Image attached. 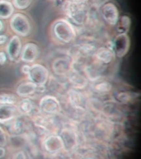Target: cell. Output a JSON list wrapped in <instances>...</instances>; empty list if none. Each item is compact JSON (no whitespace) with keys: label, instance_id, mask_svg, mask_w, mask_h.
I'll return each instance as SVG.
<instances>
[{"label":"cell","instance_id":"1","mask_svg":"<svg viewBox=\"0 0 141 159\" xmlns=\"http://www.w3.org/2000/svg\"><path fill=\"white\" fill-rule=\"evenodd\" d=\"M51 32L57 41L62 43H70L76 37L75 28L69 20L60 18L56 20L51 27Z\"/></svg>","mask_w":141,"mask_h":159},{"label":"cell","instance_id":"2","mask_svg":"<svg viewBox=\"0 0 141 159\" xmlns=\"http://www.w3.org/2000/svg\"><path fill=\"white\" fill-rule=\"evenodd\" d=\"M10 29L18 37H27L31 34L32 29V23L28 17L23 13L16 12L10 17Z\"/></svg>","mask_w":141,"mask_h":159},{"label":"cell","instance_id":"3","mask_svg":"<svg viewBox=\"0 0 141 159\" xmlns=\"http://www.w3.org/2000/svg\"><path fill=\"white\" fill-rule=\"evenodd\" d=\"M27 75L29 81L33 82L38 85H45L49 77V70L46 67L37 63L31 66L29 72Z\"/></svg>","mask_w":141,"mask_h":159},{"label":"cell","instance_id":"4","mask_svg":"<svg viewBox=\"0 0 141 159\" xmlns=\"http://www.w3.org/2000/svg\"><path fill=\"white\" fill-rule=\"evenodd\" d=\"M64 11L67 16L78 24H81L85 19L86 11L83 3H77L73 1H68L64 4Z\"/></svg>","mask_w":141,"mask_h":159},{"label":"cell","instance_id":"5","mask_svg":"<svg viewBox=\"0 0 141 159\" xmlns=\"http://www.w3.org/2000/svg\"><path fill=\"white\" fill-rule=\"evenodd\" d=\"M74 67V60L69 56H63L54 60L52 70L55 75H64L69 74Z\"/></svg>","mask_w":141,"mask_h":159},{"label":"cell","instance_id":"6","mask_svg":"<svg viewBox=\"0 0 141 159\" xmlns=\"http://www.w3.org/2000/svg\"><path fill=\"white\" fill-rule=\"evenodd\" d=\"M40 109L43 113L48 114H58L61 110L59 99L53 95L46 94L41 97L39 102Z\"/></svg>","mask_w":141,"mask_h":159},{"label":"cell","instance_id":"7","mask_svg":"<svg viewBox=\"0 0 141 159\" xmlns=\"http://www.w3.org/2000/svg\"><path fill=\"white\" fill-rule=\"evenodd\" d=\"M41 51L38 45L34 42H27L23 45L20 54V60L25 63H33L38 59Z\"/></svg>","mask_w":141,"mask_h":159},{"label":"cell","instance_id":"8","mask_svg":"<svg viewBox=\"0 0 141 159\" xmlns=\"http://www.w3.org/2000/svg\"><path fill=\"white\" fill-rule=\"evenodd\" d=\"M130 40L127 33L118 34L115 37L113 44V50L115 55L118 57H123L127 54L130 50Z\"/></svg>","mask_w":141,"mask_h":159},{"label":"cell","instance_id":"9","mask_svg":"<svg viewBox=\"0 0 141 159\" xmlns=\"http://www.w3.org/2000/svg\"><path fill=\"white\" fill-rule=\"evenodd\" d=\"M101 16L109 25L115 26L118 23L120 15L117 7L113 2H106L101 7Z\"/></svg>","mask_w":141,"mask_h":159},{"label":"cell","instance_id":"10","mask_svg":"<svg viewBox=\"0 0 141 159\" xmlns=\"http://www.w3.org/2000/svg\"><path fill=\"white\" fill-rule=\"evenodd\" d=\"M22 47V44L20 37L14 35L10 38L9 42H7V47H6L7 55L10 61H15L19 58Z\"/></svg>","mask_w":141,"mask_h":159},{"label":"cell","instance_id":"11","mask_svg":"<svg viewBox=\"0 0 141 159\" xmlns=\"http://www.w3.org/2000/svg\"><path fill=\"white\" fill-rule=\"evenodd\" d=\"M43 146L49 153H58L64 149V143L59 135H49L45 138Z\"/></svg>","mask_w":141,"mask_h":159},{"label":"cell","instance_id":"12","mask_svg":"<svg viewBox=\"0 0 141 159\" xmlns=\"http://www.w3.org/2000/svg\"><path fill=\"white\" fill-rule=\"evenodd\" d=\"M18 111L16 105L0 104V124H6L16 119Z\"/></svg>","mask_w":141,"mask_h":159},{"label":"cell","instance_id":"13","mask_svg":"<svg viewBox=\"0 0 141 159\" xmlns=\"http://www.w3.org/2000/svg\"><path fill=\"white\" fill-rule=\"evenodd\" d=\"M37 86H38V84L29 81V80L23 81L20 83L17 86L16 94L17 96L22 97V98H28L36 93Z\"/></svg>","mask_w":141,"mask_h":159},{"label":"cell","instance_id":"14","mask_svg":"<svg viewBox=\"0 0 141 159\" xmlns=\"http://www.w3.org/2000/svg\"><path fill=\"white\" fill-rule=\"evenodd\" d=\"M69 100L72 106L77 109H83L86 106V99L81 92L76 89L69 90Z\"/></svg>","mask_w":141,"mask_h":159},{"label":"cell","instance_id":"15","mask_svg":"<svg viewBox=\"0 0 141 159\" xmlns=\"http://www.w3.org/2000/svg\"><path fill=\"white\" fill-rule=\"evenodd\" d=\"M68 75L69 82L76 89H84L88 84V79L76 70H72Z\"/></svg>","mask_w":141,"mask_h":159},{"label":"cell","instance_id":"16","mask_svg":"<svg viewBox=\"0 0 141 159\" xmlns=\"http://www.w3.org/2000/svg\"><path fill=\"white\" fill-rule=\"evenodd\" d=\"M116 57L114 52L109 47H101L95 52V57L96 59L103 64H109L111 63Z\"/></svg>","mask_w":141,"mask_h":159},{"label":"cell","instance_id":"17","mask_svg":"<svg viewBox=\"0 0 141 159\" xmlns=\"http://www.w3.org/2000/svg\"><path fill=\"white\" fill-rule=\"evenodd\" d=\"M60 138L62 139L63 143H64V148L66 150H71L76 147L77 139L76 134L69 129H64L61 132Z\"/></svg>","mask_w":141,"mask_h":159},{"label":"cell","instance_id":"18","mask_svg":"<svg viewBox=\"0 0 141 159\" xmlns=\"http://www.w3.org/2000/svg\"><path fill=\"white\" fill-rule=\"evenodd\" d=\"M14 7L10 1L0 0V20L9 19L14 13Z\"/></svg>","mask_w":141,"mask_h":159},{"label":"cell","instance_id":"19","mask_svg":"<svg viewBox=\"0 0 141 159\" xmlns=\"http://www.w3.org/2000/svg\"><path fill=\"white\" fill-rule=\"evenodd\" d=\"M17 109L18 113L22 114H28L33 109V103L29 98H24L17 103Z\"/></svg>","mask_w":141,"mask_h":159},{"label":"cell","instance_id":"20","mask_svg":"<svg viewBox=\"0 0 141 159\" xmlns=\"http://www.w3.org/2000/svg\"><path fill=\"white\" fill-rule=\"evenodd\" d=\"M119 24L117 27V32L119 34H122V33H127L130 30L131 25V19L130 17L126 15H123L121 17V19L118 21Z\"/></svg>","mask_w":141,"mask_h":159},{"label":"cell","instance_id":"21","mask_svg":"<svg viewBox=\"0 0 141 159\" xmlns=\"http://www.w3.org/2000/svg\"><path fill=\"white\" fill-rule=\"evenodd\" d=\"M17 103V97L11 93H0V104H10L16 105Z\"/></svg>","mask_w":141,"mask_h":159},{"label":"cell","instance_id":"22","mask_svg":"<svg viewBox=\"0 0 141 159\" xmlns=\"http://www.w3.org/2000/svg\"><path fill=\"white\" fill-rule=\"evenodd\" d=\"M111 88H112V85L111 84V83L107 81H102L101 83L96 84L94 86V89L99 93H108L111 91Z\"/></svg>","mask_w":141,"mask_h":159},{"label":"cell","instance_id":"23","mask_svg":"<svg viewBox=\"0 0 141 159\" xmlns=\"http://www.w3.org/2000/svg\"><path fill=\"white\" fill-rule=\"evenodd\" d=\"M32 0H12L14 8L18 10H24L32 4Z\"/></svg>","mask_w":141,"mask_h":159},{"label":"cell","instance_id":"24","mask_svg":"<svg viewBox=\"0 0 141 159\" xmlns=\"http://www.w3.org/2000/svg\"><path fill=\"white\" fill-rule=\"evenodd\" d=\"M7 134L2 127L0 126V147H5L7 145Z\"/></svg>","mask_w":141,"mask_h":159},{"label":"cell","instance_id":"25","mask_svg":"<svg viewBox=\"0 0 141 159\" xmlns=\"http://www.w3.org/2000/svg\"><path fill=\"white\" fill-rule=\"evenodd\" d=\"M116 99H118L119 101L125 103V102H128L129 100H130V94L126 92H121L119 94H116Z\"/></svg>","mask_w":141,"mask_h":159},{"label":"cell","instance_id":"26","mask_svg":"<svg viewBox=\"0 0 141 159\" xmlns=\"http://www.w3.org/2000/svg\"><path fill=\"white\" fill-rule=\"evenodd\" d=\"M12 159H27V156L23 151H17L12 155Z\"/></svg>","mask_w":141,"mask_h":159},{"label":"cell","instance_id":"27","mask_svg":"<svg viewBox=\"0 0 141 159\" xmlns=\"http://www.w3.org/2000/svg\"><path fill=\"white\" fill-rule=\"evenodd\" d=\"M7 61V55L3 52H0V65L3 66Z\"/></svg>","mask_w":141,"mask_h":159},{"label":"cell","instance_id":"28","mask_svg":"<svg viewBox=\"0 0 141 159\" xmlns=\"http://www.w3.org/2000/svg\"><path fill=\"white\" fill-rule=\"evenodd\" d=\"M30 68H31V66H30V65H23L22 67V72L24 75H27L30 70Z\"/></svg>","mask_w":141,"mask_h":159},{"label":"cell","instance_id":"29","mask_svg":"<svg viewBox=\"0 0 141 159\" xmlns=\"http://www.w3.org/2000/svg\"><path fill=\"white\" fill-rule=\"evenodd\" d=\"M7 41V37L4 34H0V46L3 45Z\"/></svg>","mask_w":141,"mask_h":159},{"label":"cell","instance_id":"30","mask_svg":"<svg viewBox=\"0 0 141 159\" xmlns=\"http://www.w3.org/2000/svg\"><path fill=\"white\" fill-rule=\"evenodd\" d=\"M6 155V150L4 147H0V159L3 158Z\"/></svg>","mask_w":141,"mask_h":159},{"label":"cell","instance_id":"31","mask_svg":"<svg viewBox=\"0 0 141 159\" xmlns=\"http://www.w3.org/2000/svg\"><path fill=\"white\" fill-rule=\"evenodd\" d=\"M71 1H73L74 2H77V3H84L88 0H71Z\"/></svg>","mask_w":141,"mask_h":159},{"label":"cell","instance_id":"32","mask_svg":"<svg viewBox=\"0 0 141 159\" xmlns=\"http://www.w3.org/2000/svg\"><path fill=\"white\" fill-rule=\"evenodd\" d=\"M3 28H4V24H3L2 20H0V32H2Z\"/></svg>","mask_w":141,"mask_h":159},{"label":"cell","instance_id":"33","mask_svg":"<svg viewBox=\"0 0 141 159\" xmlns=\"http://www.w3.org/2000/svg\"><path fill=\"white\" fill-rule=\"evenodd\" d=\"M7 1H9V0H7Z\"/></svg>","mask_w":141,"mask_h":159}]
</instances>
